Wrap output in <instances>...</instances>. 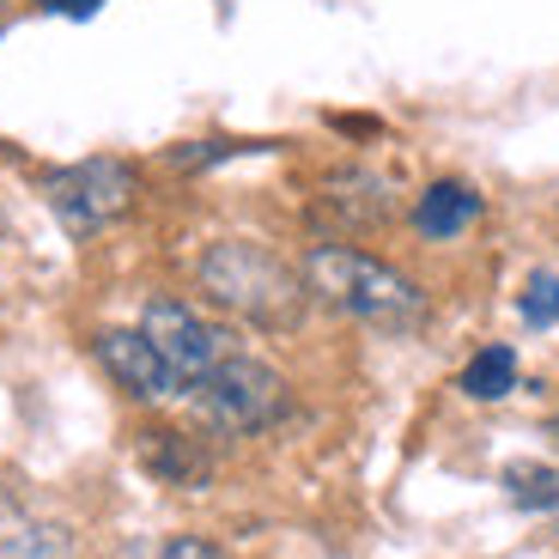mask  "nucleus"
Instances as JSON below:
<instances>
[{
	"label": "nucleus",
	"mask_w": 559,
	"mask_h": 559,
	"mask_svg": "<svg viewBox=\"0 0 559 559\" xmlns=\"http://www.w3.org/2000/svg\"><path fill=\"white\" fill-rule=\"evenodd\" d=\"M475 219H480V195L468 189V182H456V177L432 182V189L414 201V231H419V238H438V243L462 238Z\"/></svg>",
	"instance_id": "9"
},
{
	"label": "nucleus",
	"mask_w": 559,
	"mask_h": 559,
	"mask_svg": "<svg viewBox=\"0 0 559 559\" xmlns=\"http://www.w3.org/2000/svg\"><path fill=\"white\" fill-rule=\"evenodd\" d=\"M140 462H146V475H158L165 487H207L213 480V456L195 444L189 432H146L140 438Z\"/></svg>",
	"instance_id": "8"
},
{
	"label": "nucleus",
	"mask_w": 559,
	"mask_h": 559,
	"mask_svg": "<svg viewBox=\"0 0 559 559\" xmlns=\"http://www.w3.org/2000/svg\"><path fill=\"white\" fill-rule=\"evenodd\" d=\"M43 195H49V213L61 219L68 238H98L110 225H122L140 201V170L128 158H80L68 170H49L43 177Z\"/></svg>",
	"instance_id": "3"
},
{
	"label": "nucleus",
	"mask_w": 559,
	"mask_h": 559,
	"mask_svg": "<svg viewBox=\"0 0 559 559\" xmlns=\"http://www.w3.org/2000/svg\"><path fill=\"white\" fill-rule=\"evenodd\" d=\"M523 322H535V329H554L559 322V280L554 274H530V286H523Z\"/></svg>",
	"instance_id": "13"
},
{
	"label": "nucleus",
	"mask_w": 559,
	"mask_h": 559,
	"mask_svg": "<svg viewBox=\"0 0 559 559\" xmlns=\"http://www.w3.org/2000/svg\"><path fill=\"white\" fill-rule=\"evenodd\" d=\"M305 293L317 305L341 310V317L365 322V329H383V335H407L426 322V293L419 280H407L402 267L378 262L371 250H353V243H317L305 255Z\"/></svg>",
	"instance_id": "1"
},
{
	"label": "nucleus",
	"mask_w": 559,
	"mask_h": 559,
	"mask_svg": "<svg viewBox=\"0 0 559 559\" xmlns=\"http://www.w3.org/2000/svg\"><path fill=\"white\" fill-rule=\"evenodd\" d=\"M0 238H7V213H0Z\"/></svg>",
	"instance_id": "15"
},
{
	"label": "nucleus",
	"mask_w": 559,
	"mask_h": 559,
	"mask_svg": "<svg viewBox=\"0 0 559 559\" xmlns=\"http://www.w3.org/2000/svg\"><path fill=\"white\" fill-rule=\"evenodd\" d=\"M92 353H98V365L116 378V390H128L134 402H170V395H182L177 371H170L165 353L146 341V329H98V335H92Z\"/></svg>",
	"instance_id": "6"
},
{
	"label": "nucleus",
	"mask_w": 559,
	"mask_h": 559,
	"mask_svg": "<svg viewBox=\"0 0 559 559\" xmlns=\"http://www.w3.org/2000/svg\"><path fill=\"white\" fill-rule=\"evenodd\" d=\"M322 207L335 213L341 225H378L390 213V189L371 170H341V177L322 182Z\"/></svg>",
	"instance_id": "10"
},
{
	"label": "nucleus",
	"mask_w": 559,
	"mask_h": 559,
	"mask_svg": "<svg viewBox=\"0 0 559 559\" xmlns=\"http://www.w3.org/2000/svg\"><path fill=\"white\" fill-rule=\"evenodd\" d=\"M201 402V414L219 426V432H262L286 414V378H280L274 365H262L255 353H238L231 365H219L201 390H189Z\"/></svg>",
	"instance_id": "5"
},
{
	"label": "nucleus",
	"mask_w": 559,
	"mask_h": 559,
	"mask_svg": "<svg viewBox=\"0 0 559 559\" xmlns=\"http://www.w3.org/2000/svg\"><path fill=\"white\" fill-rule=\"evenodd\" d=\"M462 390L475 395V402H499V395L518 390V353L511 347H480L462 371Z\"/></svg>",
	"instance_id": "11"
},
{
	"label": "nucleus",
	"mask_w": 559,
	"mask_h": 559,
	"mask_svg": "<svg viewBox=\"0 0 559 559\" xmlns=\"http://www.w3.org/2000/svg\"><path fill=\"white\" fill-rule=\"evenodd\" d=\"M140 329H146V341H153V347L165 353V365L177 371L182 395L201 390L219 365H231L243 353V341L231 335L225 322L201 317V310L182 305V298H153V305H146V317H140Z\"/></svg>",
	"instance_id": "4"
},
{
	"label": "nucleus",
	"mask_w": 559,
	"mask_h": 559,
	"mask_svg": "<svg viewBox=\"0 0 559 559\" xmlns=\"http://www.w3.org/2000/svg\"><path fill=\"white\" fill-rule=\"evenodd\" d=\"M0 559H73V535L25 504H0Z\"/></svg>",
	"instance_id": "7"
},
{
	"label": "nucleus",
	"mask_w": 559,
	"mask_h": 559,
	"mask_svg": "<svg viewBox=\"0 0 559 559\" xmlns=\"http://www.w3.org/2000/svg\"><path fill=\"white\" fill-rule=\"evenodd\" d=\"M195 280L219 310L255 322V329H293V322L305 317V305H310L305 274H293L274 250L243 243V238L213 243V250L195 262Z\"/></svg>",
	"instance_id": "2"
},
{
	"label": "nucleus",
	"mask_w": 559,
	"mask_h": 559,
	"mask_svg": "<svg viewBox=\"0 0 559 559\" xmlns=\"http://www.w3.org/2000/svg\"><path fill=\"white\" fill-rule=\"evenodd\" d=\"M504 492L523 511H559V468H547V462H511L504 468Z\"/></svg>",
	"instance_id": "12"
},
{
	"label": "nucleus",
	"mask_w": 559,
	"mask_h": 559,
	"mask_svg": "<svg viewBox=\"0 0 559 559\" xmlns=\"http://www.w3.org/2000/svg\"><path fill=\"white\" fill-rule=\"evenodd\" d=\"M158 559H231V554H219V547L201 542V535H170L165 554H158Z\"/></svg>",
	"instance_id": "14"
}]
</instances>
